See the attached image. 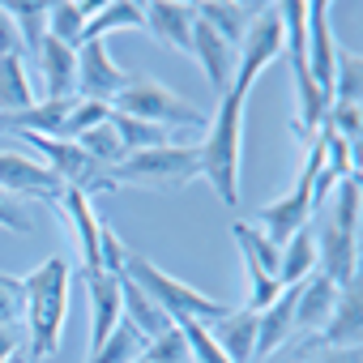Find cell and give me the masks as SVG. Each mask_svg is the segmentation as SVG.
Returning a JSON list of instances; mask_svg holds the SVG:
<instances>
[{
	"label": "cell",
	"instance_id": "obj_1",
	"mask_svg": "<svg viewBox=\"0 0 363 363\" xmlns=\"http://www.w3.org/2000/svg\"><path fill=\"white\" fill-rule=\"evenodd\" d=\"M69 286H73V269L65 257H48L35 274L22 278L30 363L60 354V337H65V320H69Z\"/></svg>",
	"mask_w": 363,
	"mask_h": 363
},
{
	"label": "cell",
	"instance_id": "obj_2",
	"mask_svg": "<svg viewBox=\"0 0 363 363\" xmlns=\"http://www.w3.org/2000/svg\"><path fill=\"white\" fill-rule=\"evenodd\" d=\"M244 94H218V111L206 120V141L197 145L201 175L227 210L240 206V162H244Z\"/></svg>",
	"mask_w": 363,
	"mask_h": 363
},
{
	"label": "cell",
	"instance_id": "obj_3",
	"mask_svg": "<svg viewBox=\"0 0 363 363\" xmlns=\"http://www.w3.org/2000/svg\"><path fill=\"white\" fill-rule=\"evenodd\" d=\"M124 278H133L150 299H154V308L175 325V320H218V316H227L231 308L227 303H218V299H210V295H201L197 286H189V282H179V278H171L162 265H154L150 257H137V252H128V261H124Z\"/></svg>",
	"mask_w": 363,
	"mask_h": 363
},
{
	"label": "cell",
	"instance_id": "obj_4",
	"mask_svg": "<svg viewBox=\"0 0 363 363\" xmlns=\"http://www.w3.org/2000/svg\"><path fill=\"white\" fill-rule=\"evenodd\" d=\"M201 171V158H197V145H154V150H141V154H128L120 167H111V179L116 189L120 184H137V189H167V193H179L189 189Z\"/></svg>",
	"mask_w": 363,
	"mask_h": 363
},
{
	"label": "cell",
	"instance_id": "obj_5",
	"mask_svg": "<svg viewBox=\"0 0 363 363\" xmlns=\"http://www.w3.org/2000/svg\"><path fill=\"white\" fill-rule=\"evenodd\" d=\"M111 111L120 116H133V120H145V124H158V128H201L206 124V111H197L189 99H179L175 90H167L162 82L145 77V73H133L128 86L111 99Z\"/></svg>",
	"mask_w": 363,
	"mask_h": 363
},
{
	"label": "cell",
	"instance_id": "obj_6",
	"mask_svg": "<svg viewBox=\"0 0 363 363\" xmlns=\"http://www.w3.org/2000/svg\"><path fill=\"white\" fill-rule=\"evenodd\" d=\"M269 9V5H265ZM282 56V22H278V13H257L252 22H248V30H244V39H240V65H235V82L227 86V90H235V94H244L248 99V90L257 86V77L274 65Z\"/></svg>",
	"mask_w": 363,
	"mask_h": 363
},
{
	"label": "cell",
	"instance_id": "obj_7",
	"mask_svg": "<svg viewBox=\"0 0 363 363\" xmlns=\"http://www.w3.org/2000/svg\"><path fill=\"white\" fill-rule=\"evenodd\" d=\"M0 189L13 193V197H30V201H48V206H60L65 197V179L48 167V162H35L26 154H13V150H0Z\"/></svg>",
	"mask_w": 363,
	"mask_h": 363
},
{
	"label": "cell",
	"instance_id": "obj_8",
	"mask_svg": "<svg viewBox=\"0 0 363 363\" xmlns=\"http://www.w3.org/2000/svg\"><path fill=\"white\" fill-rule=\"evenodd\" d=\"M128 69H120L107 52V43H77V94L90 99V103H107L128 86Z\"/></svg>",
	"mask_w": 363,
	"mask_h": 363
},
{
	"label": "cell",
	"instance_id": "obj_9",
	"mask_svg": "<svg viewBox=\"0 0 363 363\" xmlns=\"http://www.w3.org/2000/svg\"><path fill=\"white\" fill-rule=\"evenodd\" d=\"M43 77V99H77V48H65L56 39H43L35 60H30Z\"/></svg>",
	"mask_w": 363,
	"mask_h": 363
},
{
	"label": "cell",
	"instance_id": "obj_10",
	"mask_svg": "<svg viewBox=\"0 0 363 363\" xmlns=\"http://www.w3.org/2000/svg\"><path fill=\"white\" fill-rule=\"evenodd\" d=\"M86 278V291H90V350H99L111 329L124 320V308H120V278L94 269V274H82Z\"/></svg>",
	"mask_w": 363,
	"mask_h": 363
},
{
	"label": "cell",
	"instance_id": "obj_11",
	"mask_svg": "<svg viewBox=\"0 0 363 363\" xmlns=\"http://www.w3.org/2000/svg\"><path fill=\"white\" fill-rule=\"evenodd\" d=\"M145 9V30L162 43H171L175 52L189 56V43H193V22H197V9L189 0H150Z\"/></svg>",
	"mask_w": 363,
	"mask_h": 363
},
{
	"label": "cell",
	"instance_id": "obj_12",
	"mask_svg": "<svg viewBox=\"0 0 363 363\" xmlns=\"http://www.w3.org/2000/svg\"><path fill=\"white\" fill-rule=\"evenodd\" d=\"M189 56L201 65V73H206V82L218 90V94H227V86H231V73H235V48L227 43V39H218L201 18L193 22V43H189Z\"/></svg>",
	"mask_w": 363,
	"mask_h": 363
},
{
	"label": "cell",
	"instance_id": "obj_13",
	"mask_svg": "<svg viewBox=\"0 0 363 363\" xmlns=\"http://www.w3.org/2000/svg\"><path fill=\"white\" fill-rule=\"evenodd\" d=\"M333 303H337V286L325 278V274H312L308 282H299V291H295V329L303 333V337H320V329L329 325V316H333Z\"/></svg>",
	"mask_w": 363,
	"mask_h": 363
},
{
	"label": "cell",
	"instance_id": "obj_14",
	"mask_svg": "<svg viewBox=\"0 0 363 363\" xmlns=\"http://www.w3.org/2000/svg\"><path fill=\"white\" fill-rule=\"evenodd\" d=\"M60 210L69 214V223H73V231H77V248H82V274H94V269H103V257H99V231H103V223H99V214H94L90 197H86V193H77V189H65V197H60Z\"/></svg>",
	"mask_w": 363,
	"mask_h": 363
},
{
	"label": "cell",
	"instance_id": "obj_15",
	"mask_svg": "<svg viewBox=\"0 0 363 363\" xmlns=\"http://www.w3.org/2000/svg\"><path fill=\"white\" fill-rule=\"evenodd\" d=\"M257 316L261 312L244 308V312H227V316L214 320L210 337L223 346V354L231 363H252V350H257Z\"/></svg>",
	"mask_w": 363,
	"mask_h": 363
},
{
	"label": "cell",
	"instance_id": "obj_16",
	"mask_svg": "<svg viewBox=\"0 0 363 363\" xmlns=\"http://www.w3.org/2000/svg\"><path fill=\"white\" fill-rule=\"evenodd\" d=\"M197 9V18L218 35V39H227L231 48H240V39H244V30H248V22L265 9V5H231V0H201V5H193Z\"/></svg>",
	"mask_w": 363,
	"mask_h": 363
},
{
	"label": "cell",
	"instance_id": "obj_17",
	"mask_svg": "<svg viewBox=\"0 0 363 363\" xmlns=\"http://www.w3.org/2000/svg\"><path fill=\"white\" fill-rule=\"evenodd\" d=\"M320 342L342 346V350H359V278L337 286V303H333L329 325L320 329Z\"/></svg>",
	"mask_w": 363,
	"mask_h": 363
},
{
	"label": "cell",
	"instance_id": "obj_18",
	"mask_svg": "<svg viewBox=\"0 0 363 363\" xmlns=\"http://www.w3.org/2000/svg\"><path fill=\"white\" fill-rule=\"evenodd\" d=\"M111 30H145V9L137 5V0H107V5H99L82 30V43H103Z\"/></svg>",
	"mask_w": 363,
	"mask_h": 363
},
{
	"label": "cell",
	"instance_id": "obj_19",
	"mask_svg": "<svg viewBox=\"0 0 363 363\" xmlns=\"http://www.w3.org/2000/svg\"><path fill=\"white\" fill-rule=\"evenodd\" d=\"M0 9H5L9 22L18 26L26 60H35L39 43L48 39V13H52V5H48V0H0Z\"/></svg>",
	"mask_w": 363,
	"mask_h": 363
},
{
	"label": "cell",
	"instance_id": "obj_20",
	"mask_svg": "<svg viewBox=\"0 0 363 363\" xmlns=\"http://www.w3.org/2000/svg\"><path fill=\"white\" fill-rule=\"evenodd\" d=\"M312 274H316V240H312V227H303L278 248V286H299Z\"/></svg>",
	"mask_w": 363,
	"mask_h": 363
},
{
	"label": "cell",
	"instance_id": "obj_21",
	"mask_svg": "<svg viewBox=\"0 0 363 363\" xmlns=\"http://www.w3.org/2000/svg\"><path fill=\"white\" fill-rule=\"evenodd\" d=\"M120 308H124V320H128L145 342H150V337H158L162 329H171V320L154 308V299H150L133 278H124V274H120Z\"/></svg>",
	"mask_w": 363,
	"mask_h": 363
},
{
	"label": "cell",
	"instance_id": "obj_22",
	"mask_svg": "<svg viewBox=\"0 0 363 363\" xmlns=\"http://www.w3.org/2000/svg\"><path fill=\"white\" fill-rule=\"evenodd\" d=\"M94 9H99L94 0H56L52 13H48V39H56L65 48H77Z\"/></svg>",
	"mask_w": 363,
	"mask_h": 363
},
{
	"label": "cell",
	"instance_id": "obj_23",
	"mask_svg": "<svg viewBox=\"0 0 363 363\" xmlns=\"http://www.w3.org/2000/svg\"><path fill=\"white\" fill-rule=\"evenodd\" d=\"M35 107V90L26 77V60L22 56H0V116L9 111H26Z\"/></svg>",
	"mask_w": 363,
	"mask_h": 363
},
{
	"label": "cell",
	"instance_id": "obj_24",
	"mask_svg": "<svg viewBox=\"0 0 363 363\" xmlns=\"http://www.w3.org/2000/svg\"><path fill=\"white\" fill-rule=\"evenodd\" d=\"M73 145L90 158V162H99V167H120L124 158H128V150H124V141H120V133L111 128V120H103V124H94V128H86L82 137H73Z\"/></svg>",
	"mask_w": 363,
	"mask_h": 363
},
{
	"label": "cell",
	"instance_id": "obj_25",
	"mask_svg": "<svg viewBox=\"0 0 363 363\" xmlns=\"http://www.w3.org/2000/svg\"><path fill=\"white\" fill-rule=\"evenodd\" d=\"M359 94H363V56H359V52H342V48H337L329 103H359Z\"/></svg>",
	"mask_w": 363,
	"mask_h": 363
},
{
	"label": "cell",
	"instance_id": "obj_26",
	"mask_svg": "<svg viewBox=\"0 0 363 363\" xmlns=\"http://www.w3.org/2000/svg\"><path fill=\"white\" fill-rule=\"evenodd\" d=\"M107 120L120 133V141H124L128 154H141V150H154V145H171V133L158 128V124H145V120H133V116H120V111H111Z\"/></svg>",
	"mask_w": 363,
	"mask_h": 363
},
{
	"label": "cell",
	"instance_id": "obj_27",
	"mask_svg": "<svg viewBox=\"0 0 363 363\" xmlns=\"http://www.w3.org/2000/svg\"><path fill=\"white\" fill-rule=\"evenodd\" d=\"M141 346H145V337H141L128 320H120V325L111 329V337H107L99 350H90L86 363H133V359L141 354Z\"/></svg>",
	"mask_w": 363,
	"mask_h": 363
},
{
	"label": "cell",
	"instance_id": "obj_28",
	"mask_svg": "<svg viewBox=\"0 0 363 363\" xmlns=\"http://www.w3.org/2000/svg\"><path fill=\"white\" fill-rule=\"evenodd\" d=\"M141 359H145V363H193L189 342H184V333H179V325H171V329H162L158 337H150V342L141 346Z\"/></svg>",
	"mask_w": 363,
	"mask_h": 363
},
{
	"label": "cell",
	"instance_id": "obj_29",
	"mask_svg": "<svg viewBox=\"0 0 363 363\" xmlns=\"http://www.w3.org/2000/svg\"><path fill=\"white\" fill-rule=\"evenodd\" d=\"M175 325H179V333H184V342H189L193 363H231L223 354V346L210 337V325H201V320H175Z\"/></svg>",
	"mask_w": 363,
	"mask_h": 363
},
{
	"label": "cell",
	"instance_id": "obj_30",
	"mask_svg": "<svg viewBox=\"0 0 363 363\" xmlns=\"http://www.w3.org/2000/svg\"><path fill=\"white\" fill-rule=\"evenodd\" d=\"M0 227H9L13 235H30L35 231V218H30L26 201L13 197V193H5V189H0Z\"/></svg>",
	"mask_w": 363,
	"mask_h": 363
},
{
	"label": "cell",
	"instance_id": "obj_31",
	"mask_svg": "<svg viewBox=\"0 0 363 363\" xmlns=\"http://www.w3.org/2000/svg\"><path fill=\"white\" fill-rule=\"evenodd\" d=\"M0 56H22V39H18V26L9 22V13L0 9Z\"/></svg>",
	"mask_w": 363,
	"mask_h": 363
},
{
	"label": "cell",
	"instance_id": "obj_32",
	"mask_svg": "<svg viewBox=\"0 0 363 363\" xmlns=\"http://www.w3.org/2000/svg\"><path fill=\"white\" fill-rule=\"evenodd\" d=\"M22 346V325H0V363H13Z\"/></svg>",
	"mask_w": 363,
	"mask_h": 363
},
{
	"label": "cell",
	"instance_id": "obj_33",
	"mask_svg": "<svg viewBox=\"0 0 363 363\" xmlns=\"http://www.w3.org/2000/svg\"><path fill=\"white\" fill-rule=\"evenodd\" d=\"M133 363H145V359H141V354H137V359H133Z\"/></svg>",
	"mask_w": 363,
	"mask_h": 363
}]
</instances>
